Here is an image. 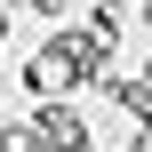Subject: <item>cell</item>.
I'll use <instances>...</instances> for the list:
<instances>
[{
  "label": "cell",
  "instance_id": "cell-1",
  "mask_svg": "<svg viewBox=\"0 0 152 152\" xmlns=\"http://www.w3.org/2000/svg\"><path fill=\"white\" fill-rule=\"evenodd\" d=\"M32 144H40V152H96L72 104H32Z\"/></svg>",
  "mask_w": 152,
  "mask_h": 152
},
{
  "label": "cell",
  "instance_id": "cell-2",
  "mask_svg": "<svg viewBox=\"0 0 152 152\" xmlns=\"http://www.w3.org/2000/svg\"><path fill=\"white\" fill-rule=\"evenodd\" d=\"M88 32H96L104 48H120V32H128V8H120V0H96V8H88Z\"/></svg>",
  "mask_w": 152,
  "mask_h": 152
},
{
  "label": "cell",
  "instance_id": "cell-3",
  "mask_svg": "<svg viewBox=\"0 0 152 152\" xmlns=\"http://www.w3.org/2000/svg\"><path fill=\"white\" fill-rule=\"evenodd\" d=\"M16 8H32V16H48V24H64V8H72V0H16Z\"/></svg>",
  "mask_w": 152,
  "mask_h": 152
},
{
  "label": "cell",
  "instance_id": "cell-4",
  "mask_svg": "<svg viewBox=\"0 0 152 152\" xmlns=\"http://www.w3.org/2000/svg\"><path fill=\"white\" fill-rule=\"evenodd\" d=\"M128 152H152V128H136V136H128Z\"/></svg>",
  "mask_w": 152,
  "mask_h": 152
},
{
  "label": "cell",
  "instance_id": "cell-5",
  "mask_svg": "<svg viewBox=\"0 0 152 152\" xmlns=\"http://www.w3.org/2000/svg\"><path fill=\"white\" fill-rule=\"evenodd\" d=\"M136 16H144V32H152V0H136Z\"/></svg>",
  "mask_w": 152,
  "mask_h": 152
}]
</instances>
